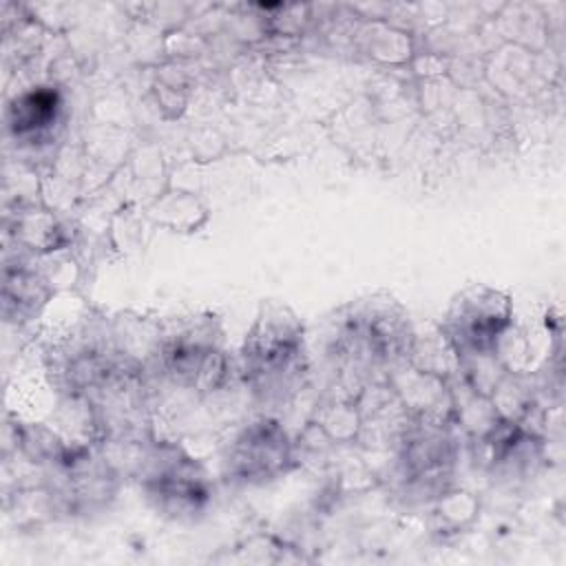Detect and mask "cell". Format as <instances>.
I'll return each mask as SVG.
<instances>
[{
  "instance_id": "3957f363",
  "label": "cell",
  "mask_w": 566,
  "mask_h": 566,
  "mask_svg": "<svg viewBox=\"0 0 566 566\" xmlns=\"http://www.w3.org/2000/svg\"><path fill=\"white\" fill-rule=\"evenodd\" d=\"M511 314L509 294L489 285H469L451 301L440 332L458 356H486L497 349Z\"/></svg>"
},
{
  "instance_id": "277c9868",
  "label": "cell",
  "mask_w": 566,
  "mask_h": 566,
  "mask_svg": "<svg viewBox=\"0 0 566 566\" xmlns=\"http://www.w3.org/2000/svg\"><path fill=\"white\" fill-rule=\"evenodd\" d=\"M290 458V444L276 422L256 420L232 442L228 467L243 480H268L276 475Z\"/></svg>"
},
{
  "instance_id": "7a4b0ae2",
  "label": "cell",
  "mask_w": 566,
  "mask_h": 566,
  "mask_svg": "<svg viewBox=\"0 0 566 566\" xmlns=\"http://www.w3.org/2000/svg\"><path fill=\"white\" fill-rule=\"evenodd\" d=\"M407 312L389 296L358 301L340 318L338 347L356 363H394L411 354Z\"/></svg>"
},
{
  "instance_id": "6da1fadb",
  "label": "cell",
  "mask_w": 566,
  "mask_h": 566,
  "mask_svg": "<svg viewBox=\"0 0 566 566\" xmlns=\"http://www.w3.org/2000/svg\"><path fill=\"white\" fill-rule=\"evenodd\" d=\"M243 371L256 391L283 396L303 371V327L285 305L261 307L243 345Z\"/></svg>"
},
{
  "instance_id": "5b68a950",
  "label": "cell",
  "mask_w": 566,
  "mask_h": 566,
  "mask_svg": "<svg viewBox=\"0 0 566 566\" xmlns=\"http://www.w3.org/2000/svg\"><path fill=\"white\" fill-rule=\"evenodd\" d=\"M57 108H60V102H57L55 91L44 88V86L29 91V93L15 97L13 106L9 108L11 128L15 130V135L40 133L55 122Z\"/></svg>"
}]
</instances>
